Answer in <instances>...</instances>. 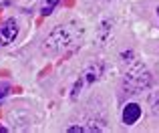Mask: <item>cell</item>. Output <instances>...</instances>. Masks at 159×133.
<instances>
[{
    "label": "cell",
    "mask_w": 159,
    "mask_h": 133,
    "mask_svg": "<svg viewBox=\"0 0 159 133\" xmlns=\"http://www.w3.org/2000/svg\"><path fill=\"white\" fill-rule=\"evenodd\" d=\"M81 43H83V28L77 24H65V26H57L47 36L44 48L48 53H69L81 47Z\"/></svg>",
    "instance_id": "obj_1"
},
{
    "label": "cell",
    "mask_w": 159,
    "mask_h": 133,
    "mask_svg": "<svg viewBox=\"0 0 159 133\" xmlns=\"http://www.w3.org/2000/svg\"><path fill=\"white\" fill-rule=\"evenodd\" d=\"M149 83H151V75L141 63H135L125 73V89L131 95H137L143 89H147Z\"/></svg>",
    "instance_id": "obj_2"
},
{
    "label": "cell",
    "mask_w": 159,
    "mask_h": 133,
    "mask_svg": "<svg viewBox=\"0 0 159 133\" xmlns=\"http://www.w3.org/2000/svg\"><path fill=\"white\" fill-rule=\"evenodd\" d=\"M18 34V28H16L14 20H6V22L0 26V44H8L16 39Z\"/></svg>",
    "instance_id": "obj_3"
},
{
    "label": "cell",
    "mask_w": 159,
    "mask_h": 133,
    "mask_svg": "<svg viewBox=\"0 0 159 133\" xmlns=\"http://www.w3.org/2000/svg\"><path fill=\"white\" fill-rule=\"evenodd\" d=\"M139 117H141V107L137 105V103H129L123 109V121L127 123V125H133Z\"/></svg>",
    "instance_id": "obj_4"
},
{
    "label": "cell",
    "mask_w": 159,
    "mask_h": 133,
    "mask_svg": "<svg viewBox=\"0 0 159 133\" xmlns=\"http://www.w3.org/2000/svg\"><path fill=\"white\" fill-rule=\"evenodd\" d=\"M57 4H58V0H44V4H43V10H40V12H43L44 16H48V14L52 12V8L57 6Z\"/></svg>",
    "instance_id": "obj_5"
},
{
    "label": "cell",
    "mask_w": 159,
    "mask_h": 133,
    "mask_svg": "<svg viewBox=\"0 0 159 133\" xmlns=\"http://www.w3.org/2000/svg\"><path fill=\"white\" fill-rule=\"evenodd\" d=\"M151 111L155 115H159V93H153L151 95Z\"/></svg>",
    "instance_id": "obj_6"
},
{
    "label": "cell",
    "mask_w": 159,
    "mask_h": 133,
    "mask_svg": "<svg viewBox=\"0 0 159 133\" xmlns=\"http://www.w3.org/2000/svg\"><path fill=\"white\" fill-rule=\"evenodd\" d=\"M8 89H10V85H8V83H0V99L8 95Z\"/></svg>",
    "instance_id": "obj_7"
},
{
    "label": "cell",
    "mask_w": 159,
    "mask_h": 133,
    "mask_svg": "<svg viewBox=\"0 0 159 133\" xmlns=\"http://www.w3.org/2000/svg\"><path fill=\"white\" fill-rule=\"evenodd\" d=\"M157 14H159V10H157Z\"/></svg>",
    "instance_id": "obj_8"
}]
</instances>
